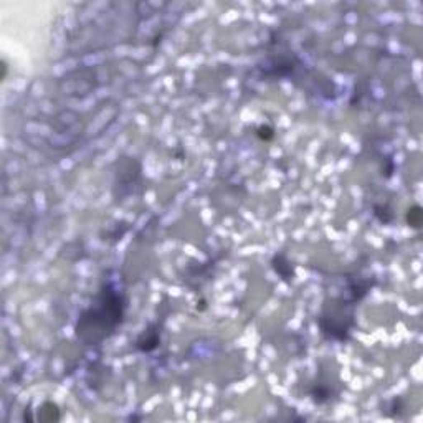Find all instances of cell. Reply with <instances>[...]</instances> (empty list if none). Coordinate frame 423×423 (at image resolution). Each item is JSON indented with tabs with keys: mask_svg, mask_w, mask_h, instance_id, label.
Masks as SVG:
<instances>
[{
	"mask_svg": "<svg viewBox=\"0 0 423 423\" xmlns=\"http://www.w3.org/2000/svg\"><path fill=\"white\" fill-rule=\"evenodd\" d=\"M407 223L412 228H420L422 225V208L418 205H413L407 210Z\"/></svg>",
	"mask_w": 423,
	"mask_h": 423,
	"instance_id": "cell-1",
	"label": "cell"
}]
</instances>
